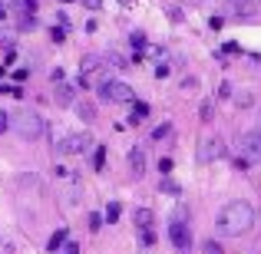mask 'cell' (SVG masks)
<instances>
[{
  "instance_id": "21",
  "label": "cell",
  "mask_w": 261,
  "mask_h": 254,
  "mask_svg": "<svg viewBox=\"0 0 261 254\" xmlns=\"http://www.w3.org/2000/svg\"><path fill=\"white\" fill-rule=\"evenodd\" d=\"M119 215H122V208H119V205L113 202V205H109V208H106V221L113 224V221H116V218H119Z\"/></svg>"
},
{
  "instance_id": "1",
  "label": "cell",
  "mask_w": 261,
  "mask_h": 254,
  "mask_svg": "<svg viewBox=\"0 0 261 254\" xmlns=\"http://www.w3.org/2000/svg\"><path fill=\"white\" fill-rule=\"evenodd\" d=\"M251 228H255V208H251L248 202H242V198L228 202L218 211V231H222V235L242 238V235H248Z\"/></svg>"
},
{
  "instance_id": "5",
  "label": "cell",
  "mask_w": 261,
  "mask_h": 254,
  "mask_svg": "<svg viewBox=\"0 0 261 254\" xmlns=\"http://www.w3.org/2000/svg\"><path fill=\"white\" fill-rule=\"evenodd\" d=\"M169 241L175 244L178 254H189V244H192V235H189V224L182 221V211H178L175 221H169Z\"/></svg>"
},
{
  "instance_id": "18",
  "label": "cell",
  "mask_w": 261,
  "mask_h": 254,
  "mask_svg": "<svg viewBox=\"0 0 261 254\" xmlns=\"http://www.w3.org/2000/svg\"><path fill=\"white\" fill-rule=\"evenodd\" d=\"M198 112H202V119H205V122H212V119H215V116H212V112H215V102H212V99H205Z\"/></svg>"
},
{
  "instance_id": "23",
  "label": "cell",
  "mask_w": 261,
  "mask_h": 254,
  "mask_svg": "<svg viewBox=\"0 0 261 254\" xmlns=\"http://www.w3.org/2000/svg\"><path fill=\"white\" fill-rule=\"evenodd\" d=\"M205 254H222V244H215V241H205Z\"/></svg>"
},
{
  "instance_id": "14",
  "label": "cell",
  "mask_w": 261,
  "mask_h": 254,
  "mask_svg": "<svg viewBox=\"0 0 261 254\" xmlns=\"http://www.w3.org/2000/svg\"><path fill=\"white\" fill-rule=\"evenodd\" d=\"M76 116L83 122H93L96 119V106H93V102H80V106H76Z\"/></svg>"
},
{
  "instance_id": "10",
  "label": "cell",
  "mask_w": 261,
  "mask_h": 254,
  "mask_svg": "<svg viewBox=\"0 0 261 254\" xmlns=\"http://www.w3.org/2000/svg\"><path fill=\"white\" fill-rule=\"evenodd\" d=\"M129 172H133L136 178L146 172V152H142V149H133V152H129Z\"/></svg>"
},
{
  "instance_id": "24",
  "label": "cell",
  "mask_w": 261,
  "mask_h": 254,
  "mask_svg": "<svg viewBox=\"0 0 261 254\" xmlns=\"http://www.w3.org/2000/svg\"><path fill=\"white\" fill-rule=\"evenodd\" d=\"M99 224H102V215H89V228L99 231Z\"/></svg>"
},
{
  "instance_id": "33",
  "label": "cell",
  "mask_w": 261,
  "mask_h": 254,
  "mask_svg": "<svg viewBox=\"0 0 261 254\" xmlns=\"http://www.w3.org/2000/svg\"><path fill=\"white\" fill-rule=\"evenodd\" d=\"M63 4H70V0H63Z\"/></svg>"
},
{
  "instance_id": "13",
  "label": "cell",
  "mask_w": 261,
  "mask_h": 254,
  "mask_svg": "<svg viewBox=\"0 0 261 254\" xmlns=\"http://www.w3.org/2000/svg\"><path fill=\"white\" fill-rule=\"evenodd\" d=\"M106 63H109V66H113V70H126V66H129V60H126V57H122V53H116V50H109V53H106Z\"/></svg>"
},
{
  "instance_id": "19",
  "label": "cell",
  "mask_w": 261,
  "mask_h": 254,
  "mask_svg": "<svg viewBox=\"0 0 261 254\" xmlns=\"http://www.w3.org/2000/svg\"><path fill=\"white\" fill-rule=\"evenodd\" d=\"M93 165H96V172H102V165H106V149H96V155H93Z\"/></svg>"
},
{
  "instance_id": "12",
  "label": "cell",
  "mask_w": 261,
  "mask_h": 254,
  "mask_svg": "<svg viewBox=\"0 0 261 254\" xmlns=\"http://www.w3.org/2000/svg\"><path fill=\"white\" fill-rule=\"evenodd\" d=\"M146 119H149V106H146V102H133V116H129V122L139 126V122H146Z\"/></svg>"
},
{
  "instance_id": "31",
  "label": "cell",
  "mask_w": 261,
  "mask_h": 254,
  "mask_svg": "<svg viewBox=\"0 0 261 254\" xmlns=\"http://www.w3.org/2000/svg\"><path fill=\"white\" fill-rule=\"evenodd\" d=\"M255 129H261V112H258V126H255Z\"/></svg>"
},
{
  "instance_id": "11",
  "label": "cell",
  "mask_w": 261,
  "mask_h": 254,
  "mask_svg": "<svg viewBox=\"0 0 261 254\" xmlns=\"http://www.w3.org/2000/svg\"><path fill=\"white\" fill-rule=\"evenodd\" d=\"M53 99H57L60 106H70V102H73V86L70 83H60L57 93H53Z\"/></svg>"
},
{
  "instance_id": "6",
  "label": "cell",
  "mask_w": 261,
  "mask_h": 254,
  "mask_svg": "<svg viewBox=\"0 0 261 254\" xmlns=\"http://www.w3.org/2000/svg\"><path fill=\"white\" fill-rule=\"evenodd\" d=\"M225 142L222 139H202L198 142V162L202 165H208V162H215V159H225Z\"/></svg>"
},
{
  "instance_id": "2",
  "label": "cell",
  "mask_w": 261,
  "mask_h": 254,
  "mask_svg": "<svg viewBox=\"0 0 261 254\" xmlns=\"http://www.w3.org/2000/svg\"><path fill=\"white\" fill-rule=\"evenodd\" d=\"M13 132L23 142H37L40 135H43V119H40L37 112H17L13 116Z\"/></svg>"
},
{
  "instance_id": "22",
  "label": "cell",
  "mask_w": 261,
  "mask_h": 254,
  "mask_svg": "<svg viewBox=\"0 0 261 254\" xmlns=\"http://www.w3.org/2000/svg\"><path fill=\"white\" fill-rule=\"evenodd\" d=\"M235 106H251V96L248 93H238L235 96Z\"/></svg>"
},
{
  "instance_id": "26",
  "label": "cell",
  "mask_w": 261,
  "mask_h": 254,
  "mask_svg": "<svg viewBox=\"0 0 261 254\" xmlns=\"http://www.w3.org/2000/svg\"><path fill=\"white\" fill-rule=\"evenodd\" d=\"M159 168H162V175H169V172H172V159H162Z\"/></svg>"
},
{
  "instance_id": "9",
  "label": "cell",
  "mask_w": 261,
  "mask_h": 254,
  "mask_svg": "<svg viewBox=\"0 0 261 254\" xmlns=\"http://www.w3.org/2000/svg\"><path fill=\"white\" fill-rule=\"evenodd\" d=\"M99 70H102V57H96V53H89V57H83V63H80V83H83V86H89V79H93Z\"/></svg>"
},
{
  "instance_id": "17",
  "label": "cell",
  "mask_w": 261,
  "mask_h": 254,
  "mask_svg": "<svg viewBox=\"0 0 261 254\" xmlns=\"http://www.w3.org/2000/svg\"><path fill=\"white\" fill-rule=\"evenodd\" d=\"M169 132H172V126H169V122H162V126H155V129H152V142H162V139H166Z\"/></svg>"
},
{
  "instance_id": "27",
  "label": "cell",
  "mask_w": 261,
  "mask_h": 254,
  "mask_svg": "<svg viewBox=\"0 0 261 254\" xmlns=\"http://www.w3.org/2000/svg\"><path fill=\"white\" fill-rule=\"evenodd\" d=\"M218 96H222V99H228V96H231V86L222 83V86H218Z\"/></svg>"
},
{
  "instance_id": "28",
  "label": "cell",
  "mask_w": 261,
  "mask_h": 254,
  "mask_svg": "<svg viewBox=\"0 0 261 254\" xmlns=\"http://www.w3.org/2000/svg\"><path fill=\"white\" fill-rule=\"evenodd\" d=\"M66 254H80V244L76 241H66Z\"/></svg>"
},
{
  "instance_id": "20",
  "label": "cell",
  "mask_w": 261,
  "mask_h": 254,
  "mask_svg": "<svg viewBox=\"0 0 261 254\" xmlns=\"http://www.w3.org/2000/svg\"><path fill=\"white\" fill-rule=\"evenodd\" d=\"M7 129H13V116L10 112H0V135H4Z\"/></svg>"
},
{
  "instance_id": "30",
  "label": "cell",
  "mask_w": 261,
  "mask_h": 254,
  "mask_svg": "<svg viewBox=\"0 0 261 254\" xmlns=\"http://www.w3.org/2000/svg\"><path fill=\"white\" fill-rule=\"evenodd\" d=\"M7 17V4H0V20H4Z\"/></svg>"
},
{
  "instance_id": "16",
  "label": "cell",
  "mask_w": 261,
  "mask_h": 254,
  "mask_svg": "<svg viewBox=\"0 0 261 254\" xmlns=\"http://www.w3.org/2000/svg\"><path fill=\"white\" fill-rule=\"evenodd\" d=\"M60 248H66V231H63V228H60L57 235L50 238V251H53V254H60Z\"/></svg>"
},
{
  "instance_id": "15",
  "label": "cell",
  "mask_w": 261,
  "mask_h": 254,
  "mask_svg": "<svg viewBox=\"0 0 261 254\" xmlns=\"http://www.w3.org/2000/svg\"><path fill=\"white\" fill-rule=\"evenodd\" d=\"M136 224H139V228H152V211H149V208H139V211H136Z\"/></svg>"
},
{
  "instance_id": "3",
  "label": "cell",
  "mask_w": 261,
  "mask_h": 254,
  "mask_svg": "<svg viewBox=\"0 0 261 254\" xmlns=\"http://www.w3.org/2000/svg\"><path fill=\"white\" fill-rule=\"evenodd\" d=\"M99 99H106V102H133V89L126 83H119V79H106V83H99Z\"/></svg>"
},
{
  "instance_id": "32",
  "label": "cell",
  "mask_w": 261,
  "mask_h": 254,
  "mask_svg": "<svg viewBox=\"0 0 261 254\" xmlns=\"http://www.w3.org/2000/svg\"><path fill=\"white\" fill-rule=\"evenodd\" d=\"M0 76H4V66H0Z\"/></svg>"
},
{
  "instance_id": "7",
  "label": "cell",
  "mask_w": 261,
  "mask_h": 254,
  "mask_svg": "<svg viewBox=\"0 0 261 254\" xmlns=\"http://www.w3.org/2000/svg\"><path fill=\"white\" fill-rule=\"evenodd\" d=\"M261 10V0H225V17H251Z\"/></svg>"
},
{
  "instance_id": "29",
  "label": "cell",
  "mask_w": 261,
  "mask_h": 254,
  "mask_svg": "<svg viewBox=\"0 0 261 254\" xmlns=\"http://www.w3.org/2000/svg\"><path fill=\"white\" fill-rule=\"evenodd\" d=\"M83 7H89V10H99V0H83Z\"/></svg>"
},
{
  "instance_id": "25",
  "label": "cell",
  "mask_w": 261,
  "mask_h": 254,
  "mask_svg": "<svg viewBox=\"0 0 261 254\" xmlns=\"http://www.w3.org/2000/svg\"><path fill=\"white\" fill-rule=\"evenodd\" d=\"M129 40H133V46H146V37H142V33H133Z\"/></svg>"
},
{
  "instance_id": "4",
  "label": "cell",
  "mask_w": 261,
  "mask_h": 254,
  "mask_svg": "<svg viewBox=\"0 0 261 254\" xmlns=\"http://www.w3.org/2000/svg\"><path fill=\"white\" fill-rule=\"evenodd\" d=\"M242 146V155L251 162V165H261V129H251V132H242L238 139Z\"/></svg>"
},
{
  "instance_id": "8",
  "label": "cell",
  "mask_w": 261,
  "mask_h": 254,
  "mask_svg": "<svg viewBox=\"0 0 261 254\" xmlns=\"http://www.w3.org/2000/svg\"><path fill=\"white\" fill-rule=\"evenodd\" d=\"M89 146H93L89 135H66L57 149H60V152H66V155H80V152H89Z\"/></svg>"
},
{
  "instance_id": "34",
  "label": "cell",
  "mask_w": 261,
  "mask_h": 254,
  "mask_svg": "<svg viewBox=\"0 0 261 254\" xmlns=\"http://www.w3.org/2000/svg\"><path fill=\"white\" fill-rule=\"evenodd\" d=\"M63 254H66V251H63Z\"/></svg>"
}]
</instances>
